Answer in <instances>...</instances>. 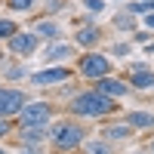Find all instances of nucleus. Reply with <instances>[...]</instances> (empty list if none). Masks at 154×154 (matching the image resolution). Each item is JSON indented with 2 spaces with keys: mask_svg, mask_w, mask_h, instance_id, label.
I'll use <instances>...</instances> for the list:
<instances>
[{
  "mask_svg": "<svg viewBox=\"0 0 154 154\" xmlns=\"http://www.w3.org/2000/svg\"><path fill=\"white\" fill-rule=\"evenodd\" d=\"M117 111V105H114V99L96 93V89H89V93H77L71 99V114H77V117H105V114Z\"/></svg>",
  "mask_w": 154,
  "mask_h": 154,
  "instance_id": "1",
  "label": "nucleus"
},
{
  "mask_svg": "<svg viewBox=\"0 0 154 154\" xmlns=\"http://www.w3.org/2000/svg\"><path fill=\"white\" fill-rule=\"evenodd\" d=\"M83 133L86 130L77 120H59V123H53V130H49V142L59 151H71V148H77L83 142Z\"/></svg>",
  "mask_w": 154,
  "mask_h": 154,
  "instance_id": "2",
  "label": "nucleus"
},
{
  "mask_svg": "<svg viewBox=\"0 0 154 154\" xmlns=\"http://www.w3.org/2000/svg\"><path fill=\"white\" fill-rule=\"evenodd\" d=\"M77 71H80L83 77L102 80V77H108V71H111V59L102 56V53H86V56L80 59V65H77Z\"/></svg>",
  "mask_w": 154,
  "mask_h": 154,
  "instance_id": "3",
  "label": "nucleus"
},
{
  "mask_svg": "<svg viewBox=\"0 0 154 154\" xmlns=\"http://www.w3.org/2000/svg\"><path fill=\"white\" fill-rule=\"evenodd\" d=\"M49 114H53V108H49L46 102H28V105L19 111V117H22V126H46Z\"/></svg>",
  "mask_w": 154,
  "mask_h": 154,
  "instance_id": "4",
  "label": "nucleus"
},
{
  "mask_svg": "<svg viewBox=\"0 0 154 154\" xmlns=\"http://www.w3.org/2000/svg\"><path fill=\"white\" fill-rule=\"evenodd\" d=\"M25 105H28V99H25L22 89H3L0 86V117H12Z\"/></svg>",
  "mask_w": 154,
  "mask_h": 154,
  "instance_id": "5",
  "label": "nucleus"
},
{
  "mask_svg": "<svg viewBox=\"0 0 154 154\" xmlns=\"http://www.w3.org/2000/svg\"><path fill=\"white\" fill-rule=\"evenodd\" d=\"M71 77V68H46V71H37L31 74V83L34 86H53V83H62Z\"/></svg>",
  "mask_w": 154,
  "mask_h": 154,
  "instance_id": "6",
  "label": "nucleus"
},
{
  "mask_svg": "<svg viewBox=\"0 0 154 154\" xmlns=\"http://www.w3.org/2000/svg\"><path fill=\"white\" fill-rule=\"evenodd\" d=\"M37 40H40V37H37L34 31H25V34H16L9 40V49L12 53H19V56H31L34 49H37Z\"/></svg>",
  "mask_w": 154,
  "mask_h": 154,
  "instance_id": "7",
  "label": "nucleus"
},
{
  "mask_svg": "<svg viewBox=\"0 0 154 154\" xmlns=\"http://www.w3.org/2000/svg\"><path fill=\"white\" fill-rule=\"evenodd\" d=\"M126 86L123 80H117V77H102V80H96V93H102V96H108V99H120V96H126Z\"/></svg>",
  "mask_w": 154,
  "mask_h": 154,
  "instance_id": "8",
  "label": "nucleus"
},
{
  "mask_svg": "<svg viewBox=\"0 0 154 154\" xmlns=\"http://www.w3.org/2000/svg\"><path fill=\"white\" fill-rule=\"evenodd\" d=\"M130 83L139 86V89H151V86H154V71H148V68H142V65H136V68L130 71Z\"/></svg>",
  "mask_w": 154,
  "mask_h": 154,
  "instance_id": "9",
  "label": "nucleus"
},
{
  "mask_svg": "<svg viewBox=\"0 0 154 154\" xmlns=\"http://www.w3.org/2000/svg\"><path fill=\"white\" fill-rule=\"evenodd\" d=\"M102 136L108 139V142H117V139H130L133 136V126L130 123H111V126H102Z\"/></svg>",
  "mask_w": 154,
  "mask_h": 154,
  "instance_id": "10",
  "label": "nucleus"
},
{
  "mask_svg": "<svg viewBox=\"0 0 154 154\" xmlns=\"http://www.w3.org/2000/svg\"><path fill=\"white\" fill-rule=\"evenodd\" d=\"M126 123L133 130H151L154 126V114H145V111H130L126 114Z\"/></svg>",
  "mask_w": 154,
  "mask_h": 154,
  "instance_id": "11",
  "label": "nucleus"
},
{
  "mask_svg": "<svg viewBox=\"0 0 154 154\" xmlns=\"http://www.w3.org/2000/svg\"><path fill=\"white\" fill-rule=\"evenodd\" d=\"M74 56V46L71 43H49L46 49V59L49 62H62V59H71Z\"/></svg>",
  "mask_w": 154,
  "mask_h": 154,
  "instance_id": "12",
  "label": "nucleus"
},
{
  "mask_svg": "<svg viewBox=\"0 0 154 154\" xmlns=\"http://www.w3.org/2000/svg\"><path fill=\"white\" fill-rule=\"evenodd\" d=\"M46 136H49L46 126H25V130H22V142L25 145H37V142H43Z\"/></svg>",
  "mask_w": 154,
  "mask_h": 154,
  "instance_id": "13",
  "label": "nucleus"
},
{
  "mask_svg": "<svg viewBox=\"0 0 154 154\" xmlns=\"http://www.w3.org/2000/svg\"><path fill=\"white\" fill-rule=\"evenodd\" d=\"M34 34H37V37H46V40H59L62 28H59L56 22H49V19H46V22H37V25H34Z\"/></svg>",
  "mask_w": 154,
  "mask_h": 154,
  "instance_id": "14",
  "label": "nucleus"
},
{
  "mask_svg": "<svg viewBox=\"0 0 154 154\" xmlns=\"http://www.w3.org/2000/svg\"><path fill=\"white\" fill-rule=\"evenodd\" d=\"M99 28H89V25H86V28H80V31H77V43H80V46H96L99 43Z\"/></svg>",
  "mask_w": 154,
  "mask_h": 154,
  "instance_id": "15",
  "label": "nucleus"
},
{
  "mask_svg": "<svg viewBox=\"0 0 154 154\" xmlns=\"http://www.w3.org/2000/svg\"><path fill=\"white\" fill-rule=\"evenodd\" d=\"M19 34V25L12 19H0V40H12Z\"/></svg>",
  "mask_w": 154,
  "mask_h": 154,
  "instance_id": "16",
  "label": "nucleus"
},
{
  "mask_svg": "<svg viewBox=\"0 0 154 154\" xmlns=\"http://www.w3.org/2000/svg\"><path fill=\"white\" fill-rule=\"evenodd\" d=\"M86 154H111V145L96 139V142H86Z\"/></svg>",
  "mask_w": 154,
  "mask_h": 154,
  "instance_id": "17",
  "label": "nucleus"
},
{
  "mask_svg": "<svg viewBox=\"0 0 154 154\" xmlns=\"http://www.w3.org/2000/svg\"><path fill=\"white\" fill-rule=\"evenodd\" d=\"M34 6V0H9V9H16V12H28Z\"/></svg>",
  "mask_w": 154,
  "mask_h": 154,
  "instance_id": "18",
  "label": "nucleus"
},
{
  "mask_svg": "<svg viewBox=\"0 0 154 154\" xmlns=\"http://www.w3.org/2000/svg\"><path fill=\"white\" fill-rule=\"evenodd\" d=\"M117 28H126V31H133V28H136V22H133L130 12H126V16H117Z\"/></svg>",
  "mask_w": 154,
  "mask_h": 154,
  "instance_id": "19",
  "label": "nucleus"
},
{
  "mask_svg": "<svg viewBox=\"0 0 154 154\" xmlns=\"http://www.w3.org/2000/svg\"><path fill=\"white\" fill-rule=\"evenodd\" d=\"M83 6L89 12H102V9H105V0H83Z\"/></svg>",
  "mask_w": 154,
  "mask_h": 154,
  "instance_id": "20",
  "label": "nucleus"
},
{
  "mask_svg": "<svg viewBox=\"0 0 154 154\" xmlns=\"http://www.w3.org/2000/svg\"><path fill=\"white\" fill-rule=\"evenodd\" d=\"M46 9L49 12H62L65 9V0H46Z\"/></svg>",
  "mask_w": 154,
  "mask_h": 154,
  "instance_id": "21",
  "label": "nucleus"
},
{
  "mask_svg": "<svg viewBox=\"0 0 154 154\" xmlns=\"http://www.w3.org/2000/svg\"><path fill=\"white\" fill-rule=\"evenodd\" d=\"M9 133H12L9 120H6V117H0V139H3V136H9Z\"/></svg>",
  "mask_w": 154,
  "mask_h": 154,
  "instance_id": "22",
  "label": "nucleus"
},
{
  "mask_svg": "<svg viewBox=\"0 0 154 154\" xmlns=\"http://www.w3.org/2000/svg\"><path fill=\"white\" fill-rule=\"evenodd\" d=\"M126 53H130V43H117L114 46V56H126Z\"/></svg>",
  "mask_w": 154,
  "mask_h": 154,
  "instance_id": "23",
  "label": "nucleus"
},
{
  "mask_svg": "<svg viewBox=\"0 0 154 154\" xmlns=\"http://www.w3.org/2000/svg\"><path fill=\"white\" fill-rule=\"evenodd\" d=\"M22 151H25V154H40V148H37V145H25Z\"/></svg>",
  "mask_w": 154,
  "mask_h": 154,
  "instance_id": "24",
  "label": "nucleus"
},
{
  "mask_svg": "<svg viewBox=\"0 0 154 154\" xmlns=\"http://www.w3.org/2000/svg\"><path fill=\"white\" fill-rule=\"evenodd\" d=\"M6 77H22V68H6Z\"/></svg>",
  "mask_w": 154,
  "mask_h": 154,
  "instance_id": "25",
  "label": "nucleus"
},
{
  "mask_svg": "<svg viewBox=\"0 0 154 154\" xmlns=\"http://www.w3.org/2000/svg\"><path fill=\"white\" fill-rule=\"evenodd\" d=\"M145 28H154V12H148V16H145Z\"/></svg>",
  "mask_w": 154,
  "mask_h": 154,
  "instance_id": "26",
  "label": "nucleus"
},
{
  "mask_svg": "<svg viewBox=\"0 0 154 154\" xmlns=\"http://www.w3.org/2000/svg\"><path fill=\"white\" fill-rule=\"evenodd\" d=\"M151 154H154V139H151Z\"/></svg>",
  "mask_w": 154,
  "mask_h": 154,
  "instance_id": "27",
  "label": "nucleus"
},
{
  "mask_svg": "<svg viewBox=\"0 0 154 154\" xmlns=\"http://www.w3.org/2000/svg\"><path fill=\"white\" fill-rule=\"evenodd\" d=\"M145 3H151V0H145Z\"/></svg>",
  "mask_w": 154,
  "mask_h": 154,
  "instance_id": "28",
  "label": "nucleus"
}]
</instances>
